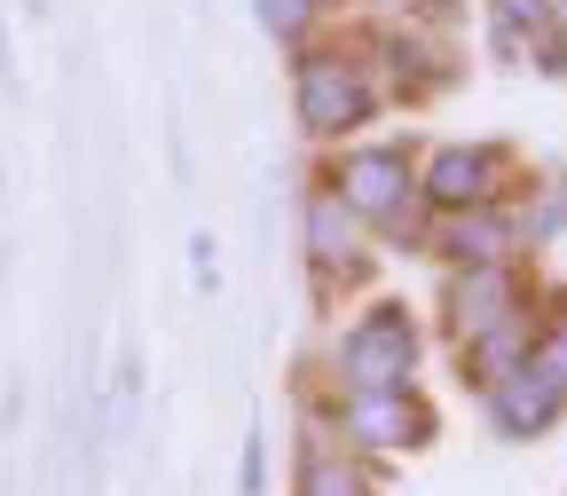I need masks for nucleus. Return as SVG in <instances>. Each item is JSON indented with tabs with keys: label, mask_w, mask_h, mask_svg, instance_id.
Returning a JSON list of instances; mask_svg holds the SVG:
<instances>
[{
	"label": "nucleus",
	"mask_w": 567,
	"mask_h": 496,
	"mask_svg": "<svg viewBox=\"0 0 567 496\" xmlns=\"http://www.w3.org/2000/svg\"><path fill=\"white\" fill-rule=\"evenodd\" d=\"M528 347H536V316H513V323H496V331H473V339H465V354H473L488 379H496V371H513Z\"/></svg>",
	"instance_id": "nucleus-10"
},
{
	"label": "nucleus",
	"mask_w": 567,
	"mask_h": 496,
	"mask_svg": "<svg viewBox=\"0 0 567 496\" xmlns=\"http://www.w3.org/2000/svg\"><path fill=\"white\" fill-rule=\"evenodd\" d=\"M528 354H536V363H544V371L559 379V394H567V331H544V339H536Z\"/></svg>",
	"instance_id": "nucleus-13"
},
{
	"label": "nucleus",
	"mask_w": 567,
	"mask_h": 496,
	"mask_svg": "<svg viewBox=\"0 0 567 496\" xmlns=\"http://www.w3.org/2000/svg\"><path fill=\"white\" fill-rule=\"evenodd\" d=\"M331 189L347 197L354 221H386V229H394L402 213H410V197H417L410 151H394V142H379V151H347L339 174H331Z\"/></svg>",
	"instance_id": "nucleus-3"
},
{
	"label": "nucleus",
	"mask_w": 567,
	"mask_h": 496,
	"mask_svg": "<svg viewBox=\"0 0 567 496\" xmlns=\"http://www.w3.org/2000/svg\"><path fill=\"white\" fill-rule=\"evenodd\" d=\"M442 252H450L457 268H488V260L513 252V221H505L496 205H465L457 221H450V237H442Z\"/></svg>",
	"instance_id": "nucleus-9"
},
{
	"label": "nucleus",
	"mask_w": 567,
	"mask_h": 496,
	"mask_svg": "<svg viewBox=\"0 0 567 496\" xmlns=\"http://www.w3.org/2000/svg\"><path fill=\"white\" fill-rule=\"evenodd\" d=\"M496 174H505V158H496L488 142H442V151L425 158V174H417V197H434L442 213L496 205Z\"/></svg>",
	"instance_id": "nucleus-5"
},
{
	"label": "nucleus",
	"mask_w": 567,
	"mask_h": 496,
	"mask_svg": "<svg viewBox=\"0 0 567 496\" xmlns=\"http://www.w3.org/2000/svg\"><path fill=\"white\" fill-rule=\"evenodd\" d=\"M292 103H300V126H308V134L339 142L347 126H363V118L379 111V87H371V71L354 63V55L316 48V55H300V71H292Z\"/></svg>",
	"instance_id": "nucleus-1"
},
{
	"label": "nucleus",
	"mask_w": 567,
	"mask_h": 496,
	"mask_svg": "<svg viewBox=\"0 0 567 496\" xmlns=\"http://www.w3.org/2000/svg\"><path fill=\"white\" fill-rule=\"evenodd\" d=\"M300 496H371V488H363V473H354L339 450H308V465H300Z\"/></svg>",
	"instance_id": "nucleus-11"
},
{
	"label": "nucleus",
	"mask_w": 567,
	"mask_h": 496,
	"mask_svg": "<svg viewBox=\"0 0 567 496\" xmlns=\"http://www.w3.org/2000/svg\"><path fill=\"white\" fill-rule=\"evenodd\" d=\"M559 410H567V394H559V379L536 363V354H520L513 371H496V379H488V417H496V434H513V442L544 434Z\"/></svg>",
	"instance_id": "nucleus-4"
},
{
	"label": "nucleus",
	"mask_w": 567,
	"mask_h": 496,
	"mask_svg": "<svg viewBox=\"0 0 567 496\" xmlns=\"http://www.w3.org/2000/svg\"><path fill=\"white\" fill-rule=\"evenodd\" d=\"M450 316H457L465 339H473V331H496V323H513V316H520V283H513V268H505V260L465 268V276L450 283Z\"/></svg>",
	"instance_id": "nucleus-6"
},
{
	"label": "nucleus",
	"mask_w": 567,
	"mask_h": 496,
	"mask_svg": "<svg viewBox=\"0 0 567 496\" xmlns=\"http://www.w3.org/2000/svg\"><path fill=\"white\" fill-rule=\"evenodd\" d=\"M339 425H347L354 442H371V450H402V442L425 434V410L410 402V386H402V394H347Z\"/></svg>",
	"instance_id": "nucleus-8"
},
{
	"label": "nucleus",
	"mask_w": 567,
	"mask_h": 496,
	"mask_svg": "<svg viewBox=\"0 0 567 496\" xmlns=\"http://www.w3.org/2000/svg\"><path fill=\"white\" fill-rule=\"evenodd\" d=\"M417 371V323L402 308H371L363 323H354L339 339V379L347 394H402Z\"/></svg>",
	"instance_id": "nucleus-2"
},
{
	"label": "nucleus",
	"mask_w": 567,
	"mask_h": 496,
	"mask_svg": "<svg viewBox=\"0 0 567 496\" xmlns=\"http://www.w3.org/2000/svg\"><path fill=\"white\" fill-rule=\"evenodd\" d=\"M316 9H323V0H252V17H260L276 40H308Z\"/></svg>",
	"instance_id": "nucleus-12"
},
{
	"label": "nucleus",
	"mask_w": 567,
	"mask_h": 496,
	"mask_svg": "<svg viewBox=\"0 0 567 496\" xmlns=\"http://www.w3.org/2000/svg\"><path fill=\"white\" fill-rule=\"evenodd\" d=\"M300 237H308V260H316V268H354V252H363V221L347 213V197H339L331 182H323V189H308Z\"/></svg>",
	"instance_id": "nucleus-7"
}]
</instances>
